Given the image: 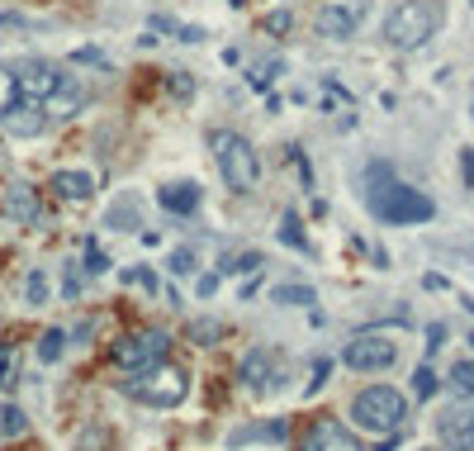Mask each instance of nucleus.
<instances>
[{
    "label": "nucleus",
    "mask_w": 474,
    "mask_h": 451,
    "mask_svg": "<svg viewBox=\"0 0 474 451\" xmlns=\"http://www.w3.org/2000/svg\"><path fill=\"white\" fill-rule=\"evenodd\" d=\"M124 394L147 404V409H176L180 399L190 394V376L162 357V361L143 366V371H133V380H124Z\"/></svg>",
    "instance_id": "f257e3e1"
},
{
    "label": "nucleus",
    "mask_w": 474,
    "mask_h": 451,
    "mask_svg": "<svg viewBox=\"0 0 474 451\" xmlns=\"http://www.w3.org/2000/svg\"><path fill=\"white\" fill-rule=\"evenodd\" d=\"M403 419H408V399H403L394 385H365L351 399V428H361V432L394 438Z\"/></svg>",
    "instance_id": "f03ea898"
},
{
    "label": "nucleus",
    "mask_w": 474,
    "mask_h": 451,
    "mask_svg": "<svg viewBox=\"0 0 474 451\" xmlns=\"http://www.w3.org/2000/svg\"><path fill=\"white\" fill-rule=\"evenodd\" d=\"M214 157H218V176L233 195H251L261 181V157L242 133H214Z\"/></svg>",
    "instance_id": "7ed1b4c3"
},
{
    "label": "nucleus",
    "mask_w": 474,
    "mask_h": 451,
    "mask_svg": "<svg viewBox=\"0 0 474 451\" xmlns=\"http://www.w3.org/2000/svg\"><path fill=\"white\" fill-rule=\"evenodd\" d=\"M370 214L380 224H427L436 205L413 186H384V190H370Z\"/></svg>",
    "instance_id": "20e7f679"
},
{
    "label": "nucleus",
    "mask_w": 474,
    "mask_h": 451,
    "mask_svg": "<svg viewBox=\"0 0 474 451\" xmlns=\"http://www.w3.org/2000/svg\"><path fill=\"white\" fill-rule=\"evenodd\" d=\"M436 33V10L427 0H399L384 20V39L394 48H422Z\"/></svg>",
    "instance_id": "39448f33"
},
{
    "label": "nucleus",
    "mask_w": 474,
    "mask_h": 451,
    "mask_svg": "<svg viewBox=\"0 0 474 451\" xmlns=\"http://www.w3.org/2000/svg\"><path fill=\"white\" fill-rule=\"evenodd\" d=\"M166 332L162 328H143V332H128V338H118L114 342V366L118 371H143V366H152V361H162L166 357Z\"/></svg>",
    "instance_id": "423d86ee"
},
{
    "label": "nucleus",
    "mask_w": 474,
    "mask_h": 451,
    "mask_svg": "<svg viewBox=\"0 0 474 451\" xmlns=\"http://www.w3.org/2000/svg\"><path fill=\"white\" fill-rule=\"evenodd\" d=\"M399 357V347L389 342V338H375V332H365V338H351L347 342V352H342V366L347 371H389Z\"/></svg>",
    "instance_id": "0eeeda50"
},
{
    "label": "nucleus",
    "mask_w": 474,
    "mask_h": 451,
    "mask_svg": "<svg viewBox=\"0 0 474 451\" xmlns=\"http://www.w3.org/2000/svg\"><path fill=\"white\" fill-rule=\"evenodd\" d=\"M361 14H365V5L361 0H328L323 10H318V33L323 39H332V43H347V39H356V29H361Z\"/></svg>",
    "instance_id": "6e6552de"
},
{
    "label": "nucleus",
    "mask_w": 474,
    "mask_h": 451,
    "mask_svg": "<svg viewBox=\"0 0 474 451\" xmlns=\"http://www.w3.org/2000/svg\"><path fill=\"white\" fill-rule=\"evenodd\" d=\"M299 451H365V447L342 419H313L309 428H303V447Z\"/></svg>",
    "instance_id": "1a4fd4ad"
},
{
    "label": "nucleus",
    "mask_w": 474,
    "mask_h": 451,
    "mask_svg": "<svg viewBox=\"0 0 474 451\" xmlns=\"http://www.w3.org/2000/svg\"><path fill=\"white\" fill-rule=\"evenodd\" d=\"M14 81H20V100H29V105H48L62 86L53 62H29L24 72H14Z\"/></svg>",
    "instance_id": "9d476101"
},
{
    "label": "nucleus",
    "mask_w": 474,
    "mask_h": 451,
    "mask_svg": "<svg viewBox=\"0 0 474 451\" xmlns=\"http://www.w3.org/2000/svg\"><path fill=\"white\" fill-rule=\"evenodd\" d=\"M436 438L446 451H474V409L451 404L442 419H436Z\"/></svg>",
    "instance_id": "9b49d317"
},
{
    "label": "nucleus",
    "mask_w": 474,
    "mask_h": 451,
    "mask_svg": "<svg viewBox=\"0 0 474 451\" xmlns=\"http://www.w3.org/2000/svg\"><path fill=\"white\" fill-rule=\"evenodd\" d=\"M0 214L14 224H39L43 219V209H39V190L33 186H10L5 199H0Z\"/></svg>",
    "instance_id": "f8f14e48"
},
{
    "label": "nucleus",
    "mask_w": 474,
    "mask_h": 451,
    "mask_svg": "<svg viewBox=\"0 0 474 451\" xmlns=\"http://www.w3.org/2000/svg\"><path fill=\"white\" fill-rule=\"evenodd\" d=\"M237 376H242L247 390L261 394V390L276 385V357H270L266 347H257V352H247V361H242V371H237Z\"/></svg>",
    "instance_id": "ddd939ff"
},
{
    "label": "nucleus",
    "mask_w": 474,
    "mask_h": 451,
    "mask_svg": "<svg viewBox=\"0 0 474 451\" xmlns=\"http://www.w3.org/2000/svg\"><path fill=\"white\" fill-rule=\"evenodd\" d=\"M48 190H53L57 199H66V205H81V199H91L95 176L91 172H57L53 181H48Z\"/></svg>",
    "instance_id": "4468645a"
},
{
    "label": "nucleus",
    "mask_w": 474,
    "mask_h": 451,
    "mask_svg": "<svg viewBox=\"0 0 474 451\" xmlns=\"http://www.w3.org/2000/svg\"><path fill=\"white\" fill-rule=\"evenodd\" d=\"M157 199H162V209H171V214H195L199 209V186L195 181H176V186H162Z\"/></svg>",
    "instance_id": "2eb2a0df"
},
{
    "label": "nucleus",
    "mask_w": 474,
    "mask_h": 451,
    "mask_svg": "<svg viewBox=\"0 0 474 451\" xmlns=\"http://www.w3.org/2000/svg\"><path fill=\"white\" fill-rule=\"evenodd\" d=\"M5 124L14 138H33V133H43V105H29V100H20L14 110H5Z\"/></svg>",
    "instance_id": "dca6fc26"
},
{
    "label": "nucleus",
    "mask_w": 474,
    "mask_h": 451,
    "mask_svg": "<svg viewBox=\"0 0 474 451\" xmlns=\"http://www.w3.org/2000/svg\"><path fill=\"white\" fill-rule=\"evenodd\" d=\"M138 224H143L138 195H118V205H110V228H138Z\"/></svg>",
    "instance_id": "f3484780"
},
{
    "label": "nucleus",
    "mask_w": 474,
    "mask_h": 451,
    "mask_svg": "<svg viewBox=\"0 0 474 451\" xmlns=\"http://www.w3.org/2000/svg\"><path fill=\"white\" fill-rule=\"evenodd\" d=\"M446 385H451V394L474 399V361H455L451 376H446Z\"/></svg>",
    "instance_id": "a211bd4d"
},
{
    "label": "nucleus",
    "mask_w": 474,
    "mask_h": 451,
    "mask_svg": "<svg viewBox=\"0 0 474 451\" xmlns=\"http://www.w3.org/2000/svg\"><path fill=\"white\" fill-rule=\"evenodd\" d=\"M285 432H290V423L276 419V423H261V428H242V432H233V447H242L251 438H270V442H285Z\"/></svg>",
    "instance_id": "6ab92c4d"
},
{
    "label": "nucleus",
    "mask_w": 474,
    "mask_h": 451,
    "mask_svg": "<svg viewBox=\"0 0 474 451\" xmlns=\"http://www.w3.org/2000/svg\"><path fill=\"white\" fill-rule=\"evenodd\" d=\"M29 432V419L20 404H0V438H24Z\"/></svg>",
    "instance_id": "aec40b11"
},
{
    "label": "nucleus",
    "mask_w": 474,
    "mask_h": 451,
    "mask_svg": "<svg viewBox=\"0 0 474 451\" xmlns=\"http://www.w3.org/2000/svg\"><path fill=\"white\" fill-rule=\"evenodd\" d=\"M62 347H66V332H62V328H48L43 338H39V361L53 366V361L62 357Z\"/></svg>",
    "instance_id": "412c9836"
},
{
    "label": "nucleus",
    "mask_w": 474,
    "mask_h": 451,
    "mask_svg": "<svg viewBox=\"0 0 474 451\" xmlns=\"http://www.w3.org/2000/svg\"><path fill=\"white\" fill-rule=\"evenodd\" d=\"M14 105H20V81H14L10 66H0V114L14 110Z\"/></svg>",
    "instance_id": "4be33fe9"
},
{
    "label": "nucleus",
    "mask_w": 474,
    "mask_h": 451,
    "mask_svg": "<svg viewBox=\"0 0 474 451\" xmlns=\"http://www.w3.org/2000/svg\"><path fill=\"white\" fill-rule=\"evenodd\" d=\"M270 299H276V305H313V290L309 286H276Z\"/></svg>",
    "instance_id": "5701e85b"
},
{
    "label": "nucleus",
    "mask_w": 474,
    "mask_h": 451,
    "mask_svg": "<svg viewBox=\"0 0 474 451\" xmlns=\"http://www.w3.org/2000/svg\"><path fill=\"white\" fill-rule=\"evenodd\" d=\"M190 338L205 342V347H214L218 338H224V323H218V319H199V323H190Z\"/></svg>",
    "instance_id": "b1692460"
},
{
    "label": "nucleus",
    "mask_w": 474,
    "mask_h": 451,
    "mask_svg": "<svg viewBox=\"0 0 474 451\" xmlns=\"http://www.w3.org/2000/svg\"><path fill=\"white\" fill-rule=\"evenodd\" d=\"M24 299H29V305H43V299H48V276H43V271H29V280H24Z\"/></svg>",
    "instance_id": "393cba45"
},
{
    "label": "nucleus",
    "mask_w": 474,
    "mask_h": 451,
    "mask_svg": "<svg viewBox=\"0 0 474 451\" xmlns=\"http://www.w3.org/2000/svg\"><path fill=\"white\" fill-rule=\"evenodd\" d=\"M413 390H417V399H432L436 394V376L427 371V366H417V371H413Z\"/></svg>",
    "instance_id": "a878e982"
},
{
    "label": "nucleus",
    "mask_w": 474,
    "mask_h": 451,
    "mask_svg": "<svg viewBox=\"0 0 474 451\" xmlns=\"http://www.w3.org/2000/svg\"><path fill=\"white\" fill-rule=\"evenodd\" d=\"M171 271L176 276H190L195 271V252H190V247H176V252H171Z\"/></svg>",
    "instance_id": "bb28decb"
},
{
    "label": "nucleus",
    "mask_w": 474,
    "mask_h": 451,
    "mask_svg": "<svg viewBox=\"0 0 474 451\" xmlns=\"http://www.w3.org/2000/svg\"><path fill=\"white\" fill-rule=\"evenodd\" d=\"M266 29H270V33H290V10H276V14H266Z\"/></svg>",
    "instance_id": "cd10ccee"
},
{
    "label": "nucleus",
    "mask_w": 474,
    "mask_h": 451,
    "mask_svg": "<svg viewBox=\"0 0 474 451\" xmlns=\"http://www.w3.org/2000/svg\"><path fill=\"white\" fill-rule=\"evenodd\" d=\"M81 447H86V451H105V432H100V428L81 432Z\"/></svg>",
    "instance_id": "c85d7f7f"
},
{
    "label": "nucleus",
    "mask_w": 474,
    "mask_h": 451,
    "mask_svg": "<svg viewBox=\"0 0 474 451\" xmlns=\"http://www.w3.org/2000/svg\"><path fill=\"white\" fill-rule=\"evenodd\" d=\"M105 266H110V261L100 257V247L91 243V247H86V271H95V276H100V271H105Z\"/></svg>",
    "instance_id": "c756f323"
},
{
    "label": "nucleus",
    "mask_w": 474,
    "mask_h": 451,
    "mask_svg": "<svg viewBox=\"0 0 474 451\" xmlns=\"http://www.w3.org/2000/svg\"><path fill=\"white\" fill-rule=\"evenodd\" d=\"M124 280H133V286H147V290H157V276H152V271H128Z\"/></svg>",
    "instance_id": "7c9ffc66"
},
{
    "label": "nucleus",
    "mask_w": 474,
    "mask_h": 451,
    "mask_svg": "<svg viewBox=\"0 0 474 451\" xmlns=\"http://www.w3.org/2000/svg\"><path fill=\"white\" fill-rule=\"evenodd\" d=\"M461 166H465V186L474 190V147H465V153H461Z\"/></svg>",
    "instance_id": "2f4dec72"
},
{
    "label": "nucleus",
    "mask_w": 474,
    "mask_h": 451,
    "mask_svg": "<svg viewBox=\"0 0 474 451\" xmlns=\"http://www.w3.org/2000/svg\"><path fill=\"white\" fill-rule=\"evenodd\" d=\"M285 243H294V247L303 243V238H299V224H294V214H290V219H285Z\"/></svg>",
    "instance_id": "473e14b6"
},
{
    "label": "nucleus",
    "mask_w": 474,
    "mask_h": 451,
    "mask_svg": "<svg viewBox=\"0 0 474 451\" xmlns=\"http://www.w3.org/2000/svg\"><path fill=\"white\" fill-rule=\"evenodd\" d=\"M171 91H176V95H195V81H185V76L176 72V81H171Z\"/></svg>",
    "instance_id": "72a5a7b5"
},
{
    "label": "nucleus",
    "mask_w": 474,
    "mask_h": 451,
    "mask_svg": "<svg viewBox=\"0 0 474 451\" xmlns=\"http://www.w3.org/2000/svg\"><path fill=\"white\" fill-rule=\"evenodd\" d=\"M470 342H474V332H470Z\"/></svg>",
    "instance_id": "f704fd0d"
},
{
    "label": "nucleus",
    "mask_w": 474,
    "mask_h": 451,
    "mask_svg": "<svg viewBox=\"0 0 474 451\" xmlns=\"http://www.w3.org/2000/svg\"><path fill=\"white\" fill-rule=\"evenodd\" d=\"M0 153H5V147H0Z\"/></svg>",
    "instance_id": "c9c22d12"
}]
</instances>
